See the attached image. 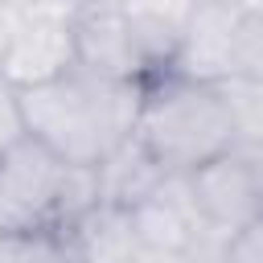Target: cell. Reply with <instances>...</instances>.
I'll list each match as a JSON object with an SVG mask.
<instances>
[{
	"instance_id": "ffe728a7",
	"label": "cell",
	"mask_w": 263,
	"mask_h": 263,
	"mask_svg": "<svg viewBox=\"0 0 263 263\" xmlns=\"http://www.w3.org/2000/svg\"><path fill=\"white\" fill-rule=\"evenodd\" d=\"M0 4H12V0H0Z\"/></svg>"
},
{
	"instance_id": "52a82bcc",
	"label": "cell",
	"mask_w": 263,
	"mask_h": 263,
	"mask_svg": "<svg viewBox=\"0 0 263 263\" xmlns=\"http://www.w3.org/2000/svg\"><path fill=\"white\" fill-rule=\"evenodd\" d=\"M238 29H242V8L234 0H197L189 29L177 45V58L164 74H177L189 82H210V86L234 78Z\"/></svg>"
},
{
	"instance_id": "2e32d148",
	"label": "cell",
	"mask_w": 263,
	"mask_h": 263,
	"mask_svg": "<svg viewBox=\"0 0 263 263\" xmlns=\"http://www.w3.org/2000/svg\"><path fill=\"white\" fill-rule=\"evenodd\" d=\"M222 263H263V214L251 226H242V230L230 234Z\"/></svg>"
},
{
	"instance_id": "7a4b0ae2",
	"label": "cell",
	"mask_w": 263,
	"mask_h": 263,
	"mask_svg": "<svg viewBox=\"0 0 263 263\" xmlns=\"http://www.w3.org/2000/svg\"><path fill=\"white\" fill-rule=\"evenodd\" d=\"M136 140L168 173H193L205 160L234 148V132L218 86L189 82L177 74H152L144 82Z\"/></svg>"
},
{
	"instance_id": "e0dca14e",
	"label": "cell",
	"mask_w": 263,
	"mask_h": 263,
	"mask_svg": "<svg viewBox=\"0 0 263 263\" xmlns=\"http://www.w3.org/2000/svg\"><path fill=\"white\" fill-rule=\"evenodd\" d=\"M132 263H189V259H181V255H152V251H140Z\"/></svg>"
},
{
	"instance_id": "8fae6325",
	"label": "cell",
	"mask_w": 263,
	"mask_h": 263,
	"mask_svg": "<svg viewBox=\"0 0 263 263\" xmlns=\"http://www.w3.org/2000/svg\"><path fill=\"white\" fill-rule=\"evenodd\" d=\"M95 168H99L103 205H119V210L140 205V201H144L148 193H156V185L168 177V168H164L136 136H127L123 144H115Z\"/></svg>"
},
{
	"instance_id": "ac0fdd59",
	"label": "cell",
	"mask_w": 263,
	"mask_h": 263,
	"mask_svg": "<svg viewBox=\"0 0 263 263\" xmlns=\"http://www.w3.org/2000/svg\"><path fill=\"white\" fill-rule=\"evenodd\" d=\"M255 173H259V189H263V156L255 160Z\"/></svg>"
},
{
	"instance_id": "8992f818",
	"label": "cell",
	"mask_w": 263,
	"mask_h": 263,
	"mask_svg": "<svg viewBox=\"0 0 263 263\" xmlns=\"http://www.w3.org/2000/svg\"><path fill=\"white\" fill-rule=\"evenodd\" d=\"M189 189H193V201H197L205 226H214L222 234H234L263 214V189H259L255 160L234 148L205 160L201 168H193Z\"/></svg>"
},
{
	"instance_id": "5bb4252c",
	"label": "cell",
	"mask_w": 263,
	"mask_h": 263,
	"mask_svg": "<svg viewBox=\"0 0 263 263\" xmlns=\"http://www.w3.org/2000/svg\"><path fill=\"white\" fill-rule=\"evenodd\" d=\"M0 263H70V255L58 230H37V234H4Z\"/></svg>"
},
{
	"instance_id": "9a60e30c",
	"label": "cell",
	"mask_w": 263,
	"mask_h": 263,
	"mask_svg": "<svg viewBox=\"0 0 263 263\" xmlns=\"http://www.w3.org/2000/svg\"><path fill=\"white\" fill-rule=\"evenodd\" d=\"M21 140H29L25 107H21V86H12V82L0 74V156H8Z\"/></svg>"
},
{
	"instance_id": "30bf717a",
	"label": "cell",
	"mask_w": 263,
	"mask_h": 263,
	"mask_svg": "<svg viewBox=\"0 0 263 263\" xmlns=\"http://www.w3.org/2000/svg\"><path fill=\"white\" fill-rule=\"evenodd\" d=\"M62 242L70 263H132L144 251L132 226V210L119 205H99L90 218L62 230Z\"/></svg>"
},
{
	"instance_id": "5b68a950",
	"label": "cell",
	"mask_w": 263,
	"mask_h": 263,
	"mask_svg": "<svg viewBox=\"0 0 263 263\" xmlns=\"http://www.w3.org/2000/svg\"><path fill=\"white\" fill-rule=\"evenodd\" d=\"M70 70H78V58H74V29H70V21L58 16V12H45V8H37V4L25 0L0 74H4L12 86L25 90V86L53 82V78H62V74H70Z\"/></svg>"
},
{
	"instance_id": "277c9868",
	"label": "cell",
	"mask_w": 263,
	"mask_h": 263,
	"mask_svg": "<svg viewBox=\"0 0 263 263\" xmlns=\"http://www.w3.org/2000/svg\"><path fill=\"white\" fill-rule=\"evenodd\" d=\"M74 58L82 74L95 78H115V82H144L148 66L136 45L132 21L123 0H90L74 21Z\"/></svg>"
},
{
	"instance_id": "7c38bea8",
	"label": "cell",
	"mask_w": 263,
	"mask_h": 263,
	"mask_svg": "<svg viewBox=\"0 0 263 263\" xmlns=\"http://www.w3.org/2000/svg\"><path fill=\"white\" fill-rule=\"evenodd\" d=\"M230 132H234V152L259 160L263 156V78H226L218 82Z\"/></svg>"
},
{
	"instance_id": "6da1fadb",
	"label": "cell",
	"mask_w": 263,
	"mask_h": 263,
	"mask_svg": "<svg viewBox=\"0 0 263 263\" xmlns=\"http://www.w3.org/2000/svg\"><path fill=\"white\" fill-rule=\"evenodd\" d=\"M144 82H115L70 70L53 82L25 86L21 107L29 140L45 144L66 164H99L115 144L136 136Z\"/></svg>"
},
{
	"instance_id": "3957f363",
	"label": "cell",
	"mask_w": 263,
	"mask_h": 263,
	"mask_svg": "<svg viewBox=\"0 0 263 263\" xmlns=\"http://www.w3.org/2000/svg\"><path fill=\"white\" fill-rule=\"evenodd\" d=\"M62 177L66 160H58L37 140H21L8 156H0V230L4 234L53 230Z\"/></svg>"
},
{
	"instance_id": "4fadbf2b",
	"label": "cell",
	"mask_w": 263,
	"mask_h": 263,
	"mask_svg": "<svg viewBox=\"0 0 263 263\" xmlns=\"http://www.w3.org/2000/svg\"><path fill=\"white\" fill-rule=\"evenodd\" d=\"M103 205V189H99V168L95 164H66L62 189H58V205H53V230H70L82 218H90Z\"/></svg>"
},
{
	"instance_id": "9c48e42d",
	"label": "cell",
	"mask_w": 263,
	"mask_h": 263,
	"mask_svg": "<svg viewBox=\"0 0 263 263\" xmlns=\"http://www.w3.org/2000/svg\"><path fill=\"white\" fill-rule=\"evenodd\" d=\"M123 8H127L132 33H136V45L144 53L148 78L164 74L177 58V45L189 29L197 0H123Z\"/></svg>"
},
{
	"instance_id": "ba28073f",
	"label": "cell",
	"mask_w": 263,
	"mask_h": 263,
	"mask_svg": "<svg viewBox=\"0 0 263 263\" xmlns=\"http://www.w3.org/2000/svg\"><path fill=\"white\" fill-rule=\"evenodd\" d=\"M132 226H136V238L144 251L189 259V251L205 234V218L193 201L189 173H168L156 185V193H148L140 205H132Z\"/></svg>"
},
{
	"instance_id": "d6986e66",
	"label": "cell",
	"mask_w": 263,
	"mask_h": 263,
	"mask_svg": "<svg viewBox=\"0 0 263 263\" xmlns=\"http://www.w3.org/2000/svg\"><path fill=\"white\" fill-rule=\"evenodd\" d=\"M0 259H4V230H0Z\"/></svg>"
}]
</instances>
